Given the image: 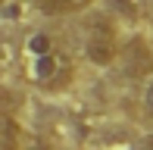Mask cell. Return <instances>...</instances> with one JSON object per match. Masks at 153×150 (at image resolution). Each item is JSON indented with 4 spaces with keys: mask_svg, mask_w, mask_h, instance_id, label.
<instances>
[{
    "mask_svg": "<svg viewBox=\"0 0 153 150\" xmlns=\"http://www.w3.org/2000/svg\"><path fill=\"white\" fill-rule=\"evenodd\" d=\"M0 150H19V125L0 113Z\"/></svg>",
    "mask_w": 153,
    "mask_h": 150,
    "instance_id": "obj_4",
    "label": "cell"
},
{
    "mask_svg": "<svg viewBox=\"0 0 153 150\" xmlns=\"http://www.w3.org/2000/svg\"><path fill=\"white\" fill-rule=\"evenodd\" d=\"M144 150H153V134H150L147 141H144Z\"/></svg>",
    "mask_w": 153,
    "mask_h": 150,
    "instance_id": "obj_7",
    "label": "cell"
},
{
    "mask_svg": "<svg viewBox=\"0 0 153 150\" xmlns=\"http://www.w3.org/2000/svg\"><path fill=\"white\" fill-rule=\"evenodd\" d=\"M141 100H144V110H147V116L153 119V72L147 75V81H144V91H141Z\"/></svg>",
    "mask_w": 153,
    "mask_h": 150,
    "instance_id": "obj_6",
    "label": "cell"
},
{
    "mask_svg": "<svg viewBox=\"0 0 153 150\" xmlns=\"http://www.w3.org/2000/svg\"><path fill=\"white\" fill-rule=\"evenodd\" d=\"M91 3L94 0H34V6L47 16H72V13L88 10Z\"/></svg>",
    "mask_w": 153,
    "mask_h": 150,
    "instance_id": "obj_3",
    "label": "cell"
},
{
    "mask_svg": "<svg viewBox=\"0 0 153 150\" xmlns=\"http://www.w3.org/2000/svg\"><path fill=\"white\" fill-rule=\"evenodd\" d=\"M25 75L34 88H41L47 94H59L75 81V63L56 44L44 53H28L25 56Z\"/></svg>",
    "mask_w": 153,
    "mask_h": 150,
    "instance_id": "obj_1",
    "label": "cell"
},
{
    "mask_svg": "<svg viewBox=\"0 0 153 150\" xmlns=\"http://www.w3.org/2000/svg\"><path fill=\"white\" fill-rule=\"evenodd\" d=\"M85 50L88 59L97 66H109L119 53V38H116V25L109 22L106 16H97L91 25H88V35H85Z\"/></svg>",
    "mask_w": 153,
    "mask_h": 150,
    "instance_id": "obj_2",
    "label": "cell"
},
{
    "mask_svg": "<svg viewBox=\"0 0 153 150\" xmlns=\"http://www.w3.org/2000/svg\"><path fill=\"white\" fill-rule=\"evenodd\" d=\"M109 10L119 13L122 19H137L141 10H137V0H109Z\"/></svg>",
    "mask_w": 153,
    "mask_h": 150,
    "instance_id": "obj_5",
    "label": "cell"
}]
</instances>
